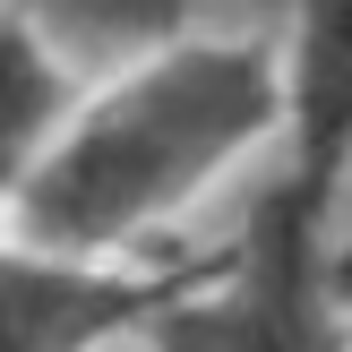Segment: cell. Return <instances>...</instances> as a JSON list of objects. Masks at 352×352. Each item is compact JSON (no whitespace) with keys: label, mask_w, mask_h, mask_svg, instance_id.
<instances>
[{"label":"cell","mask_w":352,"mask_h":352,"mask_svg":"<svg viewBox=\"0 0 352 352\" xmlns=\"http://www.w3.org/2000/svg\"><path fill=\"white\" fill-rule=\"evenodd\" d=\"M267 129H284V78L267 43H181L129 60L95 103L69 112L43 164L9 189L17 241L69 258H120L223 181Z\"/></svg>","instance_id":"6da1fadb"},{"label":"cell","mask_w":352,"mask_h":352,"mask_svg":"<svg viewBox=\"0 0 352 352\" xmlns=\"http://www.w3.org/2000/svg\"><path fill=\"white\" fill-rule=\"evenodd\" d=\"M327 206L336 198L275 172L250 198L241 232L215 250V267L164 318H146V352H352Z\"/></svg>","instance_id":"7a4b0ae2"},{"label":"cell","mask_w":352,"mask_h":352,"mask_svg":"<svg viewBox=\"0 0 352 352\" xmlns=\"http://www.w3.org/2000/svg\"><path fill=\"white\" fill-rule=\"evenodd\" d=\"M206 267L215 250L172 258V267H120V258L9 241L0 250V352H103L120 336H146V318H164Z\"/></svg>","instance_id":"3957f363"},{"label":"cell","mask_w":352,"mask_h":352,"mask_svg":"<svg viewBox=\"0 0 352 352\" xmlns=\"http://www.w3.org/2000/svg\"><path fill=\"white\" fill-rule=\"evenodd\" d=\"M284 129H292V181L336 198L352 172V0H284Z\"/></svg>","instance_id":"277c9868"},{"label":"cell","mask_w":352,"mask_h":352,"mask_svg":"<svg viewBox=\"0 0 352 352\" xmlns=\"http://www.w3.org/2000/svg\"><path fill=\"white\" fill-rule=\"evenodd\" d=\"M69 112H78L69 60L17 0H0V198L43 164V146L69 129Z\"/></svg>","instance_id":"5b68a950"},{"label":"cell","mask_w":352,"mask_h":352,"mask_svg":"<svg viewBox=\"0 0 352 352\" xmlns=\"http://www.w3.org/2000/svg\"><path fill=\"white\" fill-rule=\"evenodd\" d=\"M34 26L52 34L60 60H146V52L181 43L198 0H17Z\"/></svg>","instance_id":"8992f818"}]
</instances>
